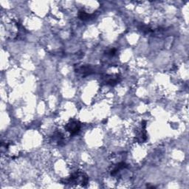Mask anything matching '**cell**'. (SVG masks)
<instances>
[{
    "label": "cell",
    "instance_id": "6da1fadb",
    "mask_svg": "<svg viewBox=\"0 0 189 189\" xmlns=\"http://www.w3.org/2000/svg\"><path fill=\"white\" fill-rule=\"evenodd\" d=\"M65 129L71 135H75L81 130V123L76 120H72L67 124Z\"/></svg>",
    "mask_w": 189,
    "mask_h": 189
},
{
    "label": "cell",
    "instance_id": "7a4b0ae2",
    "mask_svg": "<svg viewBox=\"0 0 189 189\" xmlns=\"http://www.w3.org/2000/svg\"><path fill=\"white\" fill-rule=\"evenodd\" d=\"M64 141V135L61 132V131H56L52 137H51L50 142L53 144L58 145V146H61Z\"/></svg>",
    "mask_w": 189,
    "mask_h": 189
},
{
    "label": "cell",
    "instance_id": "3957f363",
    "mask_svg": "<svg viewBox=\"0 0 189 189\" xmlns=\"http://www.w3.org/2000/svg\"><path fill=\"white\" fill-rule=\"evenodd\" d=\"M78 72L83 76H85L92 73V69L89 68V67H82L78 70Z\"/></svg>",
    "mask_w": 189,
    "mask_h": 189
},
{
    "label": "cell",
    "instance_id": "277c9868",
    "mask_svg": "<svg viewBox=\"0 0 189 189\" xmlns=\"http://www.w3.org/2000/svg\"><path fill=\"white\" fill-rule=\"evenodd\" d=\"M78 16H79V18L82 20H87L89 19V17H90V15L88 14L87 13H86L85 11H80Z\"/></svg>",
    "mask_w": 189,
    "mask_h": 189
}]
</instances>
